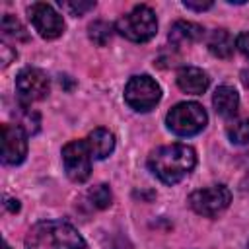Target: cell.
<instances>
[{"mask_svg":"<svg viewBox=\"0 0 249 249\" xmlns=\"http://www.w3.org/2000/svg\"><path fill=\"white\" fill-rule=\"evenodd\" d=\"M196 165V154L191 146L175 142L156 148L148 156V169L165 185H175Z\"/></svg>","mask_w":249,"mask_h":249,"instance_id":"1","label":"cell"},{"mask_svg":"<svg viewBox=\"0 0 249 249\" xmlns=\"http://www.w3.org/2000/svg\"><path fill=\"white\" fill-rule=\"evenodd\" d=\"M25 249H86V241L68 222L43 220L27 231Z\"/></svg>","mask_w":249,"mask_h":249,"instance_id":"2","label":"cell"},{"mask_svg":"<svg viewBox=\"0 0 249 249\" xmlns=\"http://www.w3.org/2000/svg\"><path fill=\"white\" fill-rule=\"evenodd\" d=\"M115 31L132 43H146L158 33V18L150 6L138 4L117 19Z\"/></svg>","mask_w":249,"mask_h":249,"instance_id":"3","label":"cell"},{"mask_svg":"<svg viewBox=\"0 0 249 249\" xmlns=\"http://www.w3.org/2000/svg\"><path fill=\"white\" fill-rule=\"evenodd\" d=\"M208 115L204 107L196 101H181L173 105L165 115L167 128L177 136H195L204 130Z\"/></svg>","mask_w":249,"mask_h":249,"instance_id":"4","label":"cell"},{"mask_svg":"<svg viewBox=\"0 0 249 249\" xmlns=\"http://www.w3.org/2000/svg\"><path fill=\"white\" fill-rule=\"evenodd\" d=\"M161 99V88L148 74L132 76L124 86V101L130 109L138 113L152 111Z\"/></svg>","mask_w":249,"mask_h":249,"instance_id":"5","label":"cell"},{"mask_svg":"<svg viewBox=\"0 0 249 249\" xmlns=\"http://www.w3.org/2000/svg\"><path fill=\"white\" fill-rule=\"evenodd\" d=\"M91 150L88 140H72L62 148V165L70 181L84 183L91 175Z\"/></svg>","mask_w":249,"mask_h":249,"instance_id":"6","label":"cell"},{"mask_svg":"<svg viewBox=\"0 0 249 249\" xmlns=\"http://www.w3.org/2000/svg\"><path fill=\"white\" fill-rule=\"evenodd\" d=\"M230 202H231V193L226 185L204 187V189L191 193L189 196V206L196 214L208 216V218H214L220 212H224L230 206Z\"/></svg>","mask_w":249,"mask_h":249,"instance_id":"7","label":"cell"},{"mask_svg":"<svg viewBox=\"0 0 249 249\" xmlns=\"http://www.w3.org/2000/svg\"><path fill=\"white\" fill-rule=\"evenodd\" d=\"M27 16H29V21L31 25L35 27V31L51 41V39H56L64 33V19L62 16L47 2H35L27 8Z\"/></svg>","mask_w":249,"mask_h":249,"instance_id":"8","label":"cell"},{"mask_svg":"<svg viewBox=\"0 0 249 249\" xmlns=\"http://www.w3.org/2000/svg\"><path fill=\"white\" fill-rule=\"evenodd\" d=\"M49 76L41 70V68H23L18 76H16V91L21 103L31 105L33 101H41L47 97L49 93Z\"/></svg>","mask_w":249,"mask_h":249,"instance_id":"9","label":"cell"},{"mask_svg":"<svg viewBox=\"0 0 249 249\" xmlns=\"http://www.w3.org/2000/svg\"><path fill=\"white\" fill-rule=\"evenodd\" d=\"M27 156V134L18 124H2V161L19 165Z\"/></svg>","mask_w":249,"mask_h":249,"instance_id":"10","label":"cell"},{"mask_svg":"<svg viewBox=\"0 0 249 249\" xmlns=\"http://www.w3.org/2000/svg\"><path fill=\"white\" fill-rule=\"evenodd\" d=\"M175 80H177V86H179L181 91L193 93V95L204 93L208 89V84H210L208 74L202 68H196V66H183V68H179Z\"/></svg>","mask_w":249,"mask_h":249,"instance_id":"11","label":"cell"},{"mask_svg":"<svg viewBox=\"0 0 249 249\" xmlns=\"http://www.w3.org/2000/svg\"><path fill=\"white\" fill-rule=\"evenodd\" d=\"M212 105L220 117L231 119L239 109V93L231 86H218L212 95Z\"/></svg>","mask_w":249,"mask_h":249,"instance_id":"12","label":"cell"},{"mask_svg":"<svg viewBox=\"0 0 249 249\" xmlns=\"http://www.w3.org/2000/svg\"><path fill=\"white\" fill-rule=\"evenodd\" d=\"M204 29L198 23L193 21H175L169 29V43L173 47H183V45H191L196 43L198 39H202Z\"/></svg>","mask_w":249,"mask_h":249,"instance_id":"13","label":"cell"},{"mask_svg":"<svg viewBox=\"0 0 249 249\" xmlns=\"http://www.w3.org/2000/svg\"><path fill=\"white\" fill-rule=\"evenodd\" d=\"M88 144H89V150H91V156L95 160H105L113 150H115V136L113 132H109L107 128L99 126V128H93L89 134H88Z\"/></svg>","mask_w":249,"mask_h":249,"instance_id":"14","label":"cell"},{"mask_svg":"<svg viewBox=\"0 0 249 249\" xmlns=\"http://www.w3.org/2000/svg\"><path fill=\"white\" fill-rule=\"evenodd\" d=\"M235 41L226 29H214L208 37V51L218 58H230L233 54Z\"/></svg>","mask_w":249,"mask_h":249,"instance_id":"15","label":"cell"},{"mask_svg":"<svg viewBox=\"0 0 249 249\" xmlns=\"http://www.w3.org/2000/svg\"><path fill=\"white\" fill-rule=\"evenodd\" d=\"M16 124L21 126L27 136H33L41 128V115L37 111H33L29 105L19 101V107L16 109Z\"/></svg>","mask_w":249,"mask_h":249,"instance_id":"16","label":"cell"},{"mask_svg":"<svg viewBox=\"0 0 249 249\" xmlns=\"http://www.w3.org/2000/svg\"><path fill=\"white\" fill-rule=\"evenodd\" d=\"M2 35L6 39H14V41H29V33L27 29L21 25V21L18 18H14L12 14H4L2 23H0Z\"/></svg>","mask_w":249,"mask_h":249,"instance_id":"17","label":"cell"},{"mask_svg":"<svg viewBox=\"0 0 249 249\" xmlns=\"http://www.w3.org/2000/svg\"><path fill=\"white\" fill-rule=\"evenodd\" d=\"M113 31H115V25L105 21V19H95V21H91L88 25V37L99 47H103V45H107L111 41Z\"/></svg>","mask_w":249,"mask_h":249,"instance_id":"18","label":"cell"},{"mask_svg":"<svg viewBox=\"0 0 249 249\" xmlns=\"http://www.w3.org/2000/svg\"><path fill=\"white\" fill-rule=\"evenodd\" d=\"M226 134H228V138H230L231 144H237V146L249 144V117L233 119L226 126Z\"/></svg>","mask_w":249,"mask_h":249,"instance_id":"19","label":"cell"},{"mask_svg":"<svg viewBox=\"0 0 249 249\" xmlns=\"http://www.w3.org/2000/svg\"><path fill=\"white\" fill-rule=\"evenodd\" d=\"M88 198H89V202H91L93 208L105 210V208H109L111 202H113V193H111L109 185L99 183V185H95V187H91V189L88 191Z\"/></svg>","mask_w":249,"mask_h":249,"instance_id":"20","label":"cell"},{"mask_svg":"<svg viewBox=\"0 0 249 249\" xmlns=\"http://www.w3.org/2000/svg\"><path fill=\"white\" fill-rule=\"evenodd\" d=\"M62 8H66L72 16H84L86 12L95 8V2H60Z\"/></svg>","mask_w":249,"mask_h":249,"instance_id":"21","label":"cell"},{"mask_svg":"<svg viewBox=\"0 0 249 249\" xmlns=\"http://www.w3.org/2000/svg\"><path fill=\"white\" fill-rule=\"evenodd\" d=\"M235 49L249 60V31H243V33L237 35V39H235Z\"/></svg>","mask_w":249,"mask_h":249,"instance_id":"22","label":"cell"},{"mask_svg":"<svg viewBox=\"0 0 249 249\" xmlns=\"http://www.w3.org/2000/svg\"><path fill=\"white\" fill-rule=\"evenodd\" d=\"M183 6H185L187 10H195V12H204V10L212 8V2H210V0H208V2H193V0H185V2H183Z\"/></svg>","mask_w":249,"mask_h":249,"instance_id":"23","label":"cell"},{"mask_svg":"<svg viewBox=\"0 0 249 249\" xmlns=\"http://www.w3.org/2000/svg\"><path fill=\"white\" fill-rule=\"evenodd\" d=\"M0 53H2V66H8V64L12 62V58L18 56V53H16V51H10V47H8L6 43L0 45Z\"/></svg>","mask_w":249,"mask_h":249,"instance_id":"24","label":"cell"},{"mask_svg":"<svg viewBox=\"0 0 249 249\" xmlns=\"http://www.w3.org/2000/svg\"><path fill=\"white\" fill-rule=\"evenodd\" d=\"M6 208H8L10 212H18V210H19V200H16V198H6Z\"/></svg>","mask_w":249,"mask_h":249,"instance_id":"25","label":"cell"},{"mask_svg":"<svg viewBox=\"0 0 249 249\" xmlns=\"http://www.w3.org/2000/svg\"><path fill=\"white\" fill-rule=\"evenodd\" d=\"M241 82H243V86L249 89V70H243V72H241Z\"/></svg>","mask_w":249,"mask_h":249,"instance_id":"26","label":"cell"},{"mask_svg":"<svg viewBox=\"0 0 249 249\" xmlns=\"http://www.w3.org/2000/svg\"><path fill=\"white\" fill-rule=\"evenodd\" d=\"M4 249H10V245H8V243H4Z\"/></svg>","mask_w":249,"mask_h":249,"instance_id":"27","label":"cell"},{"mask_svg":"<svg viewBox=\"0 0 249 249\" xmlns=\"http://www.w3.org/2000/svg\"><path fill=\"white\" fill-rule=\"evenodd\" d=\"M247 249H249V243H247Z\"/></svg>","mask_w":249,"mask_h":249,"instance_id":"28","label":"cell"}]
</instances>
